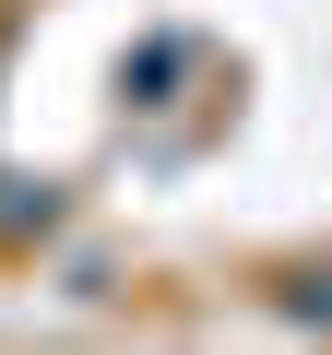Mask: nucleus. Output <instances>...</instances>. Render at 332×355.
Masks as SVG:
<instances>
[{
    "label": "nucleus",
    "instance_id": "1",
    "mask_svg": "<svg viewBox=\"0 0 332 355\" xmlns=\"http://www.w3.org/2000/svg\"><path fill=\"white\" fill-rule=\"evenodd\" d=\"M297 308H308V320H332V272H308V284H297Z\"/></svg>",
    "mask_w": 332,
    "mask_h": 355
}]
</instances>
